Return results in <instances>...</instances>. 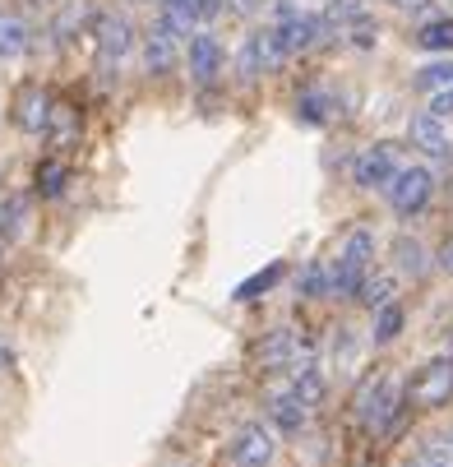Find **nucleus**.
I'll return each mask as SVG.
<instances>
[{"label": "nucleus", "instance_id": "393cba45", "mask_svg": "<svg viewBox=\"0 0 453 467\" xmlns=\"http://www.w3.org/2000/svg\"><path fill=\"white\" fill-rule=\"evenodd\" d=\"M398 328H403V306L384 301L379 315H375V343H394V338H398Z\"/></svg>", "mask_w": 453, "mask_h": 467}, {"label": "nucleus", "instance_id": "f257e3e1", "mask_svg": "<svg viewBox=\"0 0 453 467\" xmlns=\"http://www.w3.org/2000/svg\"><path fill=\"white\" fill-rule=\"evenodd\" d=\"M93 37H98V70H102V84L120 79L125 60L135 56V24H129L125 15H116V10H107V15H98Z\"/></svg>", "mask_w": 453, "mask_h": 467}, {"label": "nucleus", "instance_id": "6ab92c4d", "mask_svg": "<svg viewBox=\"0 0 453 467\" xmlns=\"http://www.w3.org/2000/svg\"><path fill=\"white\" fill-rule=\"evenodd\" d=\"M65 181H70V171H65V162H60V158L37 162V194H42V199H56V194L65 190Z\"/></svg>", "mask_w": 453, "mask_h": 467}, {"label": "nucleus", "instance_id": "c756f323", "mask_svg": "<svg viewBox=\"0 0 453 467\" xmlns=\"http://www.w3.org/2000/svg\"><path fill=\"white\" fill-rule=\"evenodd\" d=\"M439 269H444V274H453V236L439 245Z\"/></svg>", "mask_w": 453, "mask_h": 467}, {"label": "nucleus", "instance_id": "412c9836", "mask_svg": "<svg viewBox=\"0 0 453 467\" xmlns=\"http://www.w3.org/2000/svg\"><path fill=\"white\" fill-rule=\"evenodd\" d=\"M329 93H319V88H310V93H301L296 98V116L305 120V125H324V120H329Z\"/></svg>", "mask_w": 453, "mask_h": 467}, {"label": "nucleus", "instance_id": "4468645a", "mask_svg": "<svg viewBox=\"0 0 453 467\" xmlns=\"http://www.w3.org/2000/svg\"><path fill=\"white\" fill-rule=\"evenodd\" d=\"M412 144L421 149V153H430V158H448V125L439 120V116H430V111H421V116H412Z\"/></svg>", "mask_w": 453, "mask_h": 467}, {"label": "nucleus", "instance_id": "dca6fc26", "mask_svg": "<svg viewBox=\"0 0 453 467\" xmlns=\"http://www.w3.org/2000/svg\"><path fill=\"white\" fill-rule=\"evenodd\" d=\"M28 42H33V33H28L24 19L0 15V65H5V60H19V56L28 51Z\"/></svg>", "mask_w": 453, "mask_h": 467}, {"label": "nucleus", "instance_id": "0eeeda50", "mask_svg": "<svg viewBox=\"0 0 453 467\" xmlns=\"http://www.w3.org/2000/svg\"><path fill=\"white\" fill-rule=\"evenodd\" d=\"M394 171H398V149L394 144H370L352 162V181L361 190H384L388 181H394Z\"/></svg>", "mask_w": 453, "mask_h": 467}, {"label": "nucleus", "instance_id": "b1692460", "mask_svg": "<svg viewBox=\"0 0 453 467\" xmlns=\"http://www.w3.org/2000/svg\"><path fill=\"white\" fill-rule=\"evenodd\" d=\"M296 292L301 296H329V269H324V259L305 264V274L296 278Z\"/></svg>", "mask_w": 453, "mask_h": 467}, {"label": "nucleus", "instance_id": "c85d7f7f", "mask_svg": "<svg viewBox=\"0 0 453 467\" xmlns=\"http://www.w3.org/2000/svg\"><path fill=\"white\" fill-rule=\"evenodd\" d=\"M430 116H439V120L453 116V84L448 88H430Z\"/></svg>", "mask_w": 453, "mask_h": 467}, {"label": "nucleus", "instance_id": "f3484780", "mask_svg": "<svg viewBox=\"0 0 453 467\" xmlns=\"http://www.w3.org/2000/svg\"><path fill=\"white\" fill-rule=\"evenodd\" d=\"M158 19H162L171 33L190 37V33H194V24H200V0H162Z\"/></svg>", "mask_w": 453, "mask_h": 467}, {"label": "nucleus", "instance_id": "7ed1b4c3", "mask_svg": "<svg viewBox=\"0 0 453 467\" xmlns=\"http://www.w3.org/2000/svg\"><path fill=\"white\" fill-rule=\"evenodd\" d=\"M398 403H403V384H398V375H375V379L361 389V398H356V412H361V421L379 435V431L394 426Z\"/></svg>", "mask_w": 453, "mask_h": 467}, {"label": "nucleus", "instance_id": "5701e85b", "mask_svg": "<svg viewBox=\"0 0 453 467\" xmlns=\"http://www.w3.org/2000/svg\"><path fill=\"white\" fill-rule=\"evenodd\" d=\"M417 47L421 51H453V19H435L417 33Z\"/></svg>", "mask_w": 453, "mask_h": 467}, {"label": "nucleus", "instance_id": "9b49d317", "mask_svg": "<svg viewBox=\"0 0 453 467\" xmlns=\"http://www.w3.org/2000/svg\"><path fill=\"white\" fill-rule=\"evenodd\" d=\"M273 28H278V42H283L287 56H292V51H305V47H314V42L324 37V19H314V15H305V10H287L283 24H273Z\"/></svg>", "mask_w": 453, "mask_h": 467}, {"label": "nucleus", "instance_id": "39448f33", "mask_svg": "<svg viewBox=\"0 0 453 467\" xmlns=\"http://www.w3.org/2000/svg\"><path fill=\"white\" fill-rule=\"evenodd\" d=\"M283 60H287V51L278 42V28H259V33L245 37V47L236 56V70H241V79H259V75L278 70Z\"/></svg>", "mask_w": 453, "mask_h": 467}, {"label": "nucleus", "instance_id": "ddd939ff", "mask_svg": "<svg viewBox=\"0 0 453 467\" xmlns=\"http://www.w3.org/2000/svg\"><path fill=\"white\" fill-rule=\"evenodd\" d=\"M222 70V47L213 33H190V75L200 84H213Z\"/></svg>", "mask_w": 453, "mask_h": 467}, {"label": "nucleus", "instance_id": "20e7f679", "mask_svg": "<svg viewBox=\"0 0 453 467\" xmlns=\"http://www.w3.org/2000/svg\"><path fill=\"white\" fill-rule=\"evenodd\" d=\"M384 190H388V204H394V213L412 218V213H421V209L430 204V194H435V176H430L426 167H398V171H394V181H388Z\"/></svg>", "mask_w": 453, "mask_h": 467}, {"label": "nucleus", "instance_id": "4be33fe9", "mask_svg": "<svg viewBox=\"0 0 453 467\" xmlns=\"http://www.w3.org/2000/svg\"><path fill=\"white\" fill-rule=\"evenodd\" d=\"M394 287H398V283H394V278H388V274H379V278H370V274H365V283L356 287V296H361V306H370V310H379L384 301H394Z\"/></svg>", "mask_w": 453, "mask_h": 467}, {"label": "nucleus", "instance_id": "6e6552de", "mask_svg": "<svg viewBox=\"0 0 453 467\" xmlns=\"http://www.w3.org/2000/svg\"><path fill=\"white\" fill-rule=\"evenodd\" d=\"M273 453H278V440H273L269 426H245L236 435V444H232V462L236 467H269Z\"/></svg>", "mask_w": 453, "mask_h": 467}, {"label": "nucleus", "instance_id": "9d476101", "mask_svg": "<svg viewBox=\"0 0 453 467\" xmlns=\"http://www.w3.org/2000/svg\"><path fill=\"white\" fill-rule=\"evenodd\" d=\"M180 60V33H171L162 19L149 28L144 37V65H149V75H167L171 65Z\"/></svg>", "mask_w": 453, "mask_h": 467}, {"label": "nucleus", "instance_id": "cd10ccee", "mask_svg": "<svg viewBox=\"0 0 453 467\" xmlns=\"http://www.w3.org/2000/svg\"><path fill=\"white\" fill-rule=\"evenodd\" d=\"M403 467H453V458L439 453V449L430 444V449H417L412 458H403Z\"/></svg>", "mask_w": 453, "mask_h": 467}, {"label": "nucleus", "instance_id": "a878e982", "mask_svg": "<svg viewBox=\"0 0 453 467\" xmlns=\"http://www.w3.org/2000/svg\"><path fill=\"white\" fill-rule=\"evenodd\" d=\"M278 278H283V264H269L264 274H254V278H245V283L236 287V301H250V296H259V292H269Z\"/></svg>", "mask_w": 453, "mask_h": 467}, {"label": "nucleus", "instance_id": "bb28decb", "mask_svg": "<svg viewBox=\"0 0 453 467\" xmlns=\"http://www.w3.org/2000/svg\"><path fill=\"white\" fill-rule=\"evenodd\" d=\"M453 84V60H439V65H426V70L417 75V88H448Z\"/></svg>", "mask_w": 453, "mask_h": 467}, {"label": "nucleus", "instance_id": "f8f14e48", "mask_svg": "<svg viewBox=\"0 0 453 467\" xmlns=\"http://www.w3.org/2000/svg\"><path fill=\"white\" fill-rule=\"evenodd\" d=\"M51 98H46V88H37V84H28L19 98H15V125L24 130V135H42V130L51 125Z\"/></svg>", "mask_w": 453, "mask_h": 467}, {"label": "nucleus", "instance_id": "1a4fd4ad", "mask_svg": "<svg viewBox=\"0 0 453 467\" xmlns=\"http://www.w3.org/2000/svg\"><path fill=\"white\" fill-rule=\"evenodd\" d=\"M259 361H264L269 370H292V366L310 361V343L301 338V333H292V328H278L273 338L259 348Z\"/></svg>", "mask_w": 453, "mask_h": 467}, {"label": "nucleus", "instance_id": "2eb2a0df", "mask_svg": "<svg viewBox=\"0 0 453 467\" xmlns=\"http://www.w3.org/2000/svg\"><path fill=\"white\" fill-rule=\"evenodd\" d=\"M269 417H273V426H278V431L296 435V431H305L310 408L301 403V398H296L292 389H283V393H273V398H269Z\"/></svg>", "mask_w": 453, "mask_h": 467}, {"label": "nucleus", "instance_id": "2f4dec72", "mask_svg": "<svg viewBox=\"0 0 453 467\" xmlns=\"http://www.w3.org/2000/svg\"><path fill=\"white\" fill-rule=\"evenodd\" d=\"M388 5H398V10H421L426 0H388Z\"/></svg>", "mask_w": 453, "mask_h": 467}, {"label": "nucleus", "instance_id": "72a5a7b5", "mask_svg": "<svg viewBox=\"0 0 453 467\" xmlns=\"http://www.w3.org/2000/svg\"><path fill=\"white\" fill-rule=\"evenodd\" d=\"M28 5H56V0H28Z\"/></svg>", "mask_w": 453, "mask_h": 467}, {"label": "nucleus", "instance_id": "7c9ffc66", "mask_svg": "<svg viewBox=\"0 0 453 467\" xmlns=\"http://www.w3.org/2000/svg\"><path fill=\"white\" fill-rule=\"evenodd\" d=\"M435 449H439V453H448V458H453V426H448V431H444V435H439V444H435Z\"/></svg>", "mask_w": 453, "mask_h": 467}, {"label": "nucleus", "instance_id": "473e14b6", "mask_svg": "<svg viewBox=\"0 0 453 467\" xmlns=\"http://www.w3.org/2000/svg\"><path fill=\"white\" fill-rule=\"evenodd\" d=\"M250 5H254V0H236V10H241V15H245V10H250Z\"/></svg>", "mask_w": 453, "mask_h": 467}, {"label": "nucleus", "instance_id": "a211bd4d", "mask_svg": "<svg viewBox=\"0 0 453 467\" xmlns=\"http://www.w3.org/2000/svg\"><path fill=\"white\" fill-rule=\"evenodd\" d=\"M305 408H314L319 398H324V375L314 370V361H301V366H292V384H287Z\"/></svg>", "mask_w": 453, "mask_h": 467}, {"label": "nucleus", "instance_id": "aec40b11", "mask_svg": "<svg viewBox=\"0 0 453 467\" xmlns=\"http://www.w3.org/2000/svg\"><path fill=\"white\" fill-rule=\"evenodd\" d=\"M394 254H398V269H403V274H412V278L426 274V250H421L417 236H398V241H394Z\"/></svg>", "mask_w": 453, "mask_h": 467}, {"label": "nucleus", "instance_id": "f03ea898", "mask_svg": "<svg viewBox=\"0 0 453 467\" xmlns=\"http://www.w3.org/2000/svg\"><path fill=\"white\" fill-rule=\"evenodd\" d=\"M370 259H375V232L370 227H352L338 264L329 269V296H356V287L370 274Z\"/></svg>", "mask_w": 453, "mask_h": 467}, {"label": "nucleus", "instance_id": "423d86ee", "mask_svg": "<svg viewBox=\"0 0 453 467\" xmlns=\"http://www.w3.org/2000/svg\"><path fill=\"white\" fill-rule=\"evenodd\" d=\"M453 398V357H435L412 379V403L417 408H444Z\"/></svg>", "mask_w": 453, "mask_h": 467}]
</instances>
